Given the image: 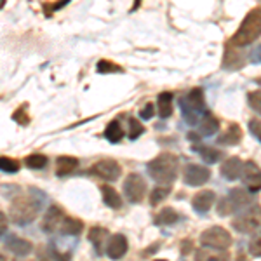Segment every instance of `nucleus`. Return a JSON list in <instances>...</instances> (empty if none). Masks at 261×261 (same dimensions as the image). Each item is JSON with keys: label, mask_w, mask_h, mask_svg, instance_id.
<instances>
[{"label": "nucleus", "mask_w": 261, "mask_h": 261, "mask_svg": "<svg viewBox=\"0 0 261 261\" xmlns=\"http://www.w3.org/2000/svg\"><path fill=\"white\" fill-rule=\"evenodd\" d=\"M247 103H249V107H251L254 112L261 113V89H258V91H251L249 94H247Z\"/></svg>", "instance_id": "c756f323"}, {"label": "nucleus", "mask_w": 261, "mask_h": 261, "mask_svg": "<svg viewBox=\"0 0 261 261\" xmlns=\"http://www.w3.org/2000/svg\"><path fill=\"white\" fill-rule=\"evenodd\" d=\"M249 251L252 256H261V235L254 237L249 244Z\"/></svg>", "instance_id": "473e14b6"}, {"label": "nucleus", "mask_w": 261, "mask_h": 261, "mask_svg": "<svg viewBox=\"0 0 261 261\" xmlns=\"http://www.w3.org/2000/svg\"><path fill=\"white\" fill-rule=\"evenodd\" d=\"M244 183L251 193H256L261 190V169L256 162H246L244 164Z\"/></svg>", "instance_id": "9d476101"}, {"label": "nucleus", "mask_w": 261, "mask_h": 261, "mask_svg": "<svg viewBox=\"0 0 261 261\" xmlns=\"http://www.w3.org/2000/svg\"><path fill=\"white\" fill-rule=\"evenodd\" d=\"M108 239V230L107 228H101V226H94V228H91L89 231V241L94 244L96 251L101 254V251H103V242Z\"/></svg>", "instance_id": "5701e85b"}, {"label": "nucleus", "mask_w": 261, "mask_h": 261, "mask_svg": "<svg viewBox=\"0 0 261 261\" xmlns=\"http://www.w3.org/2000/svg\"><path fill=\"white\" fill-rule=\"evenodd\" d=\"M169 193H171V187H164V185H161V187L153 188L151 193H150V204L151 205H159L167 195H169Z\"/></svg>", "instance_id": "cd10ccee"}, {"label": "nucleus", "mask_w": 261, "mask_h": 261, "mask_svg": "<svg viewBox=\"0 0 261 261\" xmlns=\"http://www.w3.org/2000/svg\"><path fill=\"white\" fill-rule=\"evenodd\" d=\"M233 228L239 233H252V231L261 228V207L259 205H252L247 211H244L241 216L233 220Z\"/></svg>", "instance_id": "423d86ee"}, {"label": "nucleus", "mask_w": 261, "mask_h": 261, "mask_svg": "<svg viewBox=\"0 0 261 261\" xmlns=\"http://www.w3.org/2000/svg\"><path fill=\"white\" fill-rule=\"evenodd\" d=\"M249 130L261 141V120L259 119H252L249 122Z\"/></svg>", "instance_id": "72a5a7b5"}, {"label": "nucleus", "mask_w": 261, "mask_h": 261, "mask_svg": "<svg viewBox=\"0 0 261 261\" xmlns=\"http://www.w3.org/2000/svg\"><path fill=\"white\" fill-rule=\"evenodd\" d=\"M7 226H9V218H7L4 213H0V235L6 233Z\"/></svg>", "instance_id": "e433bc0d"}, {"label": "nucleus", "mask_w": 261, "mask_h": 261, "mask_svg": "<svg viewBox=\"0 0 261 261\" xmlns=\"http://www.w3.org/2000/svg\"><path fill=\"white\" fill-rule=\"evenodd\" d=\"M127 247H129L127 239L122 233H115V235H112L110 241H108L107 251L105 252H107L108 258H112V259H122L125 256V252H127Z\"/></svg>", "instance_id": "f8f14e48"}, {"label": "nucleus", "mask_w": 261, "mask_h": 261, "mask_svg": "<svg viewBox=\"0 0 261 261\" xmlns=\"http://www.w3.org/2000/svg\"><path fill=\"white\" fill-rule=\"evenodd\" d=\"M6 247L18 256H27L32 252L33 244L30 241H27V239L18 237V235H11V237H7V241H6Z\"/></svg>", "instance_id": "2eb2a0df"}, {"label": "nucleus", "mask_w": 261, "mask_h": 261, "mask_svg": "<svg viewBox=\"0 0 261 261\" xmlns=\"http://www.w3.org/2000/svg\"><path fill=\"white\" fill-rule=\"evenodd\" d=\"M98 71H99V73H113V71H120V68H119V66H115L110 61L101 60L98 63Z\"/></svg>", "instance_id": "2f4dec72"}, {"label": "nucleus", "mask_w": 261, "mask_h": 261, "mask_svg": "<svg viewBox=\"0 0 261 261\" xmlns=\"http://www.w3.org/2000/svg\"><path fill=\"white\" fill-rule=\"evenodd\" d=\"M105 136H107L108 141L112 143H119L122 138H124V130H122V125L117 120H112L110 124L105 129Z\"/></svg>", "instance_id": "393cba45"}, {"label": "nucleus", "mask_w": 261, "mask_h": 261, "mask_svg": "<svg viewBox=\"0 0 261 261\" xmlns=\"http://www.w3.org/2000/svg\"><path fill=\"white\" fill-rule=\"evenodd\" d=\"M241 140H242V129L239 124H231L230 127L218 138V141H220L221 145H239Z\"/></svg>", "instance_id": "f3484780"}, {"label": "nucleus", "mask_w": 261, "mask_h": 261, "mask_svg": "<svg viewBox=\"0 0 261 261\" xmlns=\"http://www.w3.org/2000/svg\"><path fill=\"white\" fill-rule=\"evenodd\" d=\"M176 221H178V214L171 207L162 209V211L155 216V225H174Z\"/></svg>", "instance_id": "a878e982"}, {"label": "nucleus", "mask_w": 261, "mask_h": 261, "mask_svg": "<svg viewBox=\"0 0 261 261\" xmlns=\"http://www.w3.org/2000/svg\"><path fill=\"white\" fill-rule=\"evenodd\" d=\"M146 193V183L136 172H130V174L124 181V195L127 197L129 202L133 204H140Z\"/></svg>", "instance_id": "0eeeda50"}, {"label": "nucleus", "mask_w": 261, "mask_h": 261, "mask_svg": "<svg viewBox=\"0 0 261 261\" xmlns=\"http://www.w3.org/2000/svg\"><path fill=\"white\" fill-rule=\"evenodd\" d=\"M244 172V162L239 157H230L223 162L221 166V176L230 181H235L242 176Z\"/></svg>", "instance_id": "ddd939ff"}, {"label": "nucleus", "mask_w": 261, "mask_h": 261, "mask_svg": "<svg viewBox=\"0 0 261 261\" xmlns=\"http://www.w3.org/2000/svg\"><path fill=\"white\" fill-rule=\"evenodd\" d=\"M220 130V120L211 112H205L204 119L200 122V134L202 136H213Z\"/></svg>", "instance_id": "aec40b11"}, {"label": "nucleus", "mask_w": 261, "mask_h": 261, "mask_svg": "<svg viewBox=\"0 0 261 261\" xmlns=\"http://www.w3.org/2000/svg\"><path fill=\"white\" fill-rule=\"evenodd\" d=\"M77 166H79V159L70 157V155H61L56 161V172H58V176L70 174V172H73L77 169Z\"/></svg>", "instance_id": "a211bd4d"}, {"label": "nucleus", "mask_w": 261, "mask_h": 261, "mask_svg": "<svg viewBox=\"0 0 261 261\" xmlns=\"http://www.w3.org/2000/svg\"><path fill=\"white\" fill-rule=\"evenodd\" d=\"M11 221L14 225L27 226L37 220L40 211V202L30 195H18L11 202Z\"/></svg>", "instance_id": "7ed1b4c3"}, {"label": "nucleus", "mask_w": 261, "mask_h": 261, "mask_svg": "<svg viewBox=\"0 0 261 261\" xmlns=\"http://www.w3.org/2000/svg\"><path fill=\"white\" fill-rule=\"evenodd\" d=\"M65 214L58 205H50V207L45 211V216L42 220V228L47 233H54L56 230H61V225L65 221Z\"/></svg>", "instance_id": "9b49d317"}, {"label": "nucleus", "mask_w": 261, "mask_h": 261, "mask_svg": "<svg viewBox=\"0 0 261 261\" xmlns=\"http://www.w3.org/2000/svg\"><path fill=\"white\" fill-rule=\"evenodd\" d=\"M200 242H202V246L209 247V249L225 251L231 246V235L225 228H221V226H213V228L202 231Z\"/></svg>", "instance_id": "39448f33"}, {"label": "nucleus", "mask_w": 261, "mask_h": 261, "mask_svg": "<svg viewBox=\"0 0 261 261\" xmlns=\"http://www.w3.org/2000/svg\"><path fill=\"white\" fill-rule=\"evenodd\" d=\"M153 115H155V113H153V105H151V103H146L145 107L141 108V112H140V117H141V119H145V120H150Z\"/></svg>", "instance_id": "f704fd0d"}, {"label": "nucleus", "mask_w": 261, "mask_h": 261, "mask_svg": "<svg viewBox=\"0 0 261 261\" xmlns=\"http://www.w3.org/2000/svg\"><path fill=\"white\" fill-rule=\"evenodd\" d=\"M179 169V159L172 153H161L153 161L148 162V174L157 183L171 187V183L176 179Z\"/></svg>", "instance_id": "f257e3e1"}, {"label": "nucleus", "mask_w": 261, "mask_h": 261, "mask_svg": "<svg viewBox=\"0 0 261 261\" xmlns=\"http://www.w3.org/2000/svg\"><path fill=\"white\" fill-rule=\"evenodd\" d=\"M91 171L94 172L96 176L107 179V181H115L120 176V166L112 159H103V161H98L94 166L91 167Z\"/></svg>", "instance_id": "1a4fd4ad"}, {"label": "nucleus", "mask_w": 261, "mask_h": 261, "mask_svg": "<svg viewBox=\"0 0 261 261\" xmlns=\"http://www.w3.org/2000/svg\"><path fill=\"white\" fill-rule=\"evenodd\" d=\"M24 164H27L30 169H44L47 166V157L40 153H32L24 159Z\"/></svg>", "instance_id": "bb28decb"}, {"label": "nucleus", "mask_w": 261, "mask_h": 261, "mask_svg": "<svg viewBox=\"0 0 261 261\" xmlns=\"http://www.w3.org/2000/svg\"><path fill=\"white\" fill-rule=\"evenodd\" d=\"M195 150L200 153L202 161H204L205 164H216L223 159V151L216 150V148H211V146H197Z\"/></svg>", "instance_id": "4be33fe9"}, {"label": "nucleus", "mask_w": 261, "mask_h": 261, "mask_svg": "<svg viewBox=\"0 0 261 261\" xmlns=\"http://www.w3.org/2000/svg\"><path fill=\"white\" fill-rule=\"evenodd\" d=\"M251 204V195L249 192H246L244 188H235L226 193L225 197L218 204V214L220 216H228V214L239 213L242 209H246Z\"/></svg>", "instance_id": "20e7f679"}, {"label": "nucleus", "mask_w": 261, "mask_h": 261, "mask_svg": "<svg viewBox=\"0 0 261 261\" xmlns=\"http://www.w3.org/2000/svg\"><path fill=\"white\" fill-rule=\"evenodd\" d=\"M211 178V171L204 166H199V164H188L185 167L183 172V179L188 187H200L205 181Z\"/></svg>", "instance_id": "6e6552de"}, {"label": "nucleus", "mask_w": 261, "mask_h": 261, "mask_svg": "<svg viewBox=\"0 0 261 261\" xmlns=\"http://www.w3.org/2000/svg\"><path fill=\"white\" fill-rule=\"evenodd\" d=\"M50 252H53V256L56 261H68L70 259V252H63V251H58V249H53Z\"/></svg>", "instance_id": "c9c22d12"}, {"label": "nucleus", "mask_w": 261, "mask_h": 261, "mask_svg": "<svg viewBox=\"0 0 261 261\" xmlns=\"http://www.w3.org/2000/svg\"><path fill=\"white\" fill-rule=\"evenodd\" d=\"M155 261H167V259H155Z\"/></svg>", "instance_id": "a19ab883"}, {"label": "nucleus", "mask_w": 261, "mask_h": 261, "mask_svg": "<svg viewBox=\"0 0 261 261\" xmlns=\"http://www.w3.org/2000/svg\"><path fill=\"white\" fill-rule=\"evenodd\" d=\"M4 7V0H0V9H2Z\"/></svg>", "instance_id": "ea45409f"}, {"label": "nucleus", "mask_w": 261, "mask_h": 261, "mask_svg": "<svg viewBox=\"0 0 261 261\" xmlns=\"http://www.w3.org/2000/svg\"><path fill=\"white\" fill-rule=\"evenodd\" d=\"M259 35H261V7H256V9H252L244 18L239 30L231 37L230 44L233 47H244V45L252 44Z\"/></svg>", "instance_id": "f03ea898"}, {"label": "nucleus", "mask_w": 261, "mask_h": 261, "mask_svg": "<svg viewBox=\"0 0 261 261\" xmlns=\"http://www.w3.org/2000/svg\"><path fill=\"white\" fill-rule=\"evenodd\" d=\"M251 61L252 63H261V44L251 53Z\"/></svg>", "instance_id": "4c0bfd02"}, {"label": "nucleus", "mask_w": 261, "mask_h": 261, "mask_svg": "<svg viewBox=\"0 0 261 261\" xmlns=\"http://www.w3.org/2000/svg\"><path fill=\"white\" fill-rule=\"evenodd\" d=\"M129 127H130L129 140H136V138H140L143 134V130H145V127H143V125L136 119H134V117H130V119H129Z\"/></svg>", "instance_id": "7c9ffc66"}, {"label": "nucleus", "mask_w": 261, "mask_h": 261, "mask_svg": "<svg viewBox=\"0 0 261 261\" xmlns=\"http://www.w3.org/2000/svg\"><path fill=\"white\" fill-rule=\"evenodd\" d=\"M0 261H16V259L11 254H7V252H0Z\"/></svg>", "instance_id": "58836bf2"}, {"label": "nucleus", "mask_w": 261, "mask_h": 261, "mask_svg": "<svg viewBox=\"0 0 261 261\" xmlns=\"http://www.w3.org/2000/svg\"><path fill=\"white\" fill-rule=\"evenodd\" d=\"M157 107H159V115H161L162 119H167V117L172 115V94L171 92H162V94H159Z\"/></svg>", "instance_id": "412c9836"}, {"label": "nucleus", "mask_w": 261, "mask_h": 261, "mask_svg": "<svg viewBox=\"0 0 261 261\" xmlns=\"http://www.w3.org/2000/svg\"><path fill=\"white\" fill-rule=\"evenodd\" d=\"M195 261H230V254L226 251L202 247L195 252Z\"/></svg>", "instance_id": "dca6fc26"}, {"label": "nucleus", "mask_w": 261, "mask_h": 261, "mask_svg": "<svg viewBox=\"0 0 261 261\" xmlns=\"http://www.w3.org/2000/svg\"><path fill=\"white\" fill-rule=\"evenodd\" d=\"M84 225L81 220H75V218H65L61 225V233L63 235H79L82 231Z\"/></svg>", "instance_id": "b1692460"}, {"label": "nucleus", "mask_w": 261, "mask_h": 261, "mask_svg": "<svg viewBox=\"0 0 261 261\" xmlns=\"http://www.w3.org/2000/svg\"><path fill=\"white\" fill-rule=\"evenodd\" d=\"M214 200H216V195H214V192L202 190V192L197 193V195H193L192 205H193V209H195V211L199 213V214H204V213H207L209 209L213 207Z\"/></svg>", "instance_id": "4468645a"}, {"label": "nucleus", "mask_w": 261, "mask_h": 261, "mask_svg": "<svg viewBox=\"0 0 261 261\" xmlns=\"http://www.w3.org/2000/svg\"><path fill=\"white\" fill-rule=\"evenodd\" d=\"M101 193H103V202L112 209H119L122 205V197L120 193L115 190L110 185H103L101 187Z\"/></svg>", "instance_id": "6ab92c4d"}, {"label": "nucleus", "mask_w": 261, "mask_h": 261, "mask_svg": "<svg viewBox=\"0 0 261 261\" xmlns=\"http://www.w3.org/2000/svg\"><path fill=\"white\" fill-rule=\"evenodd\" d=\"M0 171L2 172H18L19 171V164L12 159H7V157H0Z\"/></svg>", "instance_id": "c85d7f7f"}]
</instances>
